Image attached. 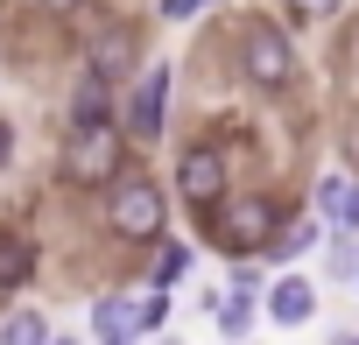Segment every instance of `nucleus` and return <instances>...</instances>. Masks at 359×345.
I'll use <instances>...</instances> for the list:
<instances>
[{
    "instance_id": "1",
    "label": "nucleus",
    "mask_w": 359,
    "mask_h": 345,
    "mask_svg": "<svg viewBox=\"0 0 359 345\" xmlns=\"http://www.w3.org/2000/svg\"><path fill=\"white\" fill-rule=\"evenodd\" d=\"M99 226H106V240H120L134 254H155L169 240V184L148 177L141 162L120 169V177L99 191Z\"/></svg>"
},
{
    "instance_id": "2",
    "label": "nucleus",
    "mask_w": 359,
    "mask_h": 345,
    "mask_svg": "<svg viewBox=\"0 0 359 345\" xmlns=\"http://www.w3.org/2000/svg\"><path fill=\"white\" fill-rule=\"evenodd\" d=\"M233 71H240V85L261 92V99H289V92L303 85V57H296L289 29L268 22V15H240V22H233Z\"/></svg>"
},
{
    "instance_id": "3",
    "label": "nucleus",
    "mask_w": 359,
    "mask_h": 345,
    "mask_svg": "<svg viewBox=\"0 0 359 345\" xmlns=\"http://www.w3.org/2000/svg\"><path fill=\"white\" fill-rule=\"evenodd\" d=\"M282 226H289V212H282L275 191H233L219 212L198 219V233H205L226 261H268V247H275Z\"/></svg>"
},
{
    "instance_id": "4",
    "label": "nucleus",
    "mask_w": 359,
    "mask_h": 345,
    "mask_svg": "<svg viewBox=\"0 0 359 345\" xmlns=\"http://www.w3.org/2000/svg\"><path fill=\"white\" fill-rule=\"evenodd\" d=\"M176 198L191 205V219H205V212H219L233 198V155H226V141L191 134L184 148H176Z\"/></svg>"
},
{
    "instance_id": "5",
    "label": "nucleus",
    "mask_w": 359,
    "mask_h": 345,
    "mask_svg": "<svg viewBox=\"0 0 359 345\" xmlns=\"http://www.w3.org/2000/svg\"><path fill=\"white\" fill-rule=\"evenodd\" d=\"M120 169H134V141L120 127H106V134H64V148H57V177L71 191H106Z\"/></svg>"
},
{
    "instance_id": "6",
    "label": "nucleus",
    "mask_w": 359,
    "mask_h": 345,
    "mask_svg": "<svg viewBox=\"0 0 359 345\" xmlns=\"http://www.w3.org/2000/svg\"><path fill=\"white\" fill-rule=\"evenodd\" d=\"M85 71H92V78H106L113 92H127V85L148 71L141 22H127V15H99V22L85 29Z\"/></svg>"
},
{
    "instance_id": "7",
    "label": "nucleus",
    "mask_w": 359,
    "mask_h": 345,
    "mask_svg": "<svg viewBox=\"0 0 359 345\" xmlns=\"http://www.w3.org/2000/svg\"><path fill=\"white\" fill-rule=\"evenodd\" d=\"M169 92H176V64H162V57H148V71L120 92V134L134 148H155L169 134Z\"/></svg>"
},
{
    "instance_id": "8",
    "label": "nucleus",
    "mask_w": 359,
    "mask_h": 345,
    "mask_svg": "<svg viewBox=\"0 0 359 345\" xmlns=\"http://www.w3.org/2000/svg\"><path fill=\"white\" fill-rule=\"evenodd\" d=\"M120 127V92L92 71H78V85L64 92V134H106Z\"/></svg>"
},
{
    "instance_id": "9",
    "label": "nucleus",
    "mask_w": 359,
    "mask_h": 345,
    "mask_svg": "<svg viewBox=\"0 0 359 345\" xmlns=\"http://www.w3.org/2000/svg\"><path fill=\"white\" fill-rule=\"evenodd\" d=\"M317 282L310 275H296V268H282L268 289H261V324H275V331H303L310 317H317Z\"/></svg>"
},
{
    "instance_id": "10",
    "label": "nucleus",
    "mask_w": 359,
    "mask_h": 345,
    "mask_svg": "<svg viewBox=\"0 0 359 345\" xmlns=\"http://www.w3.org/2000/svg\"><path fill=\"white\" fill-rule=\"evenodd\" d=\"M43 275V240L29 226H0V296H22Z\"/></svg>"
},
{
    "instance_id": "11",
    "label": "nucleus",
    "mask_w": 359,
    "mask_h": 345,
    "mask_svg": "<svg viewBox=\"0 0 359 345\" xmlns=\"http://www.w3.org/2000/svg\"><path fill=\"white\" fill-rule=\"evenodd\" d=\"M310 212H317L331 233H359V177H352V169H331V177H317Z\"/></svg>"
},
{
    "instance_id": "12",
    "label": "nucleus",
    "mask_w": 359,
    "mask_h": 345,
    "mask_svg": "<svg viewBox=\"0 0 359 345\" xmlns=\"http://www.w3.org/2000/svg\"><path fill=\"white\" fill-rule=\"evenodd\" d=\"M324 240H331V226H324L317 212H289V226H282L275 247H268V268H296V261H310Z\"/></svg>"
},
{
    "instance_id": "13",
    "label": "nucleus",
    "mask_w": 359,
    "mask_h": 345,
    "mask_svg": "<svg viewBox=\"0 0 359 345\" xmlns=\"http://www.w3.org/2000/svg\"><path fill=\"white\" fill-rule=\"evenodd\" d=\"M92 338H141V296H92Z\"/></svg>"
},
{
    "instance_id": "14",
    "label": "nucleus",
    "mask_w": 359,
    "mask_h": 345,
    "mask_svg": "<svg viewBox=\"0 0 359 345\" xmlns=\"http://www.w3.org/2000/svg\"><path fill=\"white\" fill-rule=\"evenodd\" d=\"M212 324L226 345H254V324H261V296H240V289H219L212 303Z\"/></svg>"
},
{
    "instance_id": "15",
    "label": "nucleus",
    "mask_w": 359,
    "mask_h": 345,
    "mask_svg": "<svg viewBox=\"0 0 359 345\" xmlns=\"http://www.w3.org/2000/svg\"><path fill=\"white\" fill-rule=\"evenodd\" d=\"M191 268H198V247L191 240H162L155 254H148V289H176V282H191Z\"/></svg>"
},
{
    "instance_id": "16",
    "label": "nucleus",
    "mask_w": 359,
    "mask_h": 345,
    "mask_svg": "<svg viewBox=\"0 0 359 345\" xmlns=\"http://www.w3.org/2000/svg\"><path fill=\"white\" fill-rule=\"evenodd\" d=\"M0 345H57V324L36 303H15L8 317H0Z\"/></svg>"
},
{
    "instance_id": "17",
    "label": "nucleus",
    "mask_w": 359,
    "mask_h": 345,
    "mask_svg": "<svg viewBox=\"0 0 359 345\" xmlns=\"http://www.w3.org/2000/svg\"><path fill=\"white\" fill-rule=\"evenodd\" d=\"M324 275L345 282V289L359 282V233H331V240H324Z\"/></svg>"
},
{
    "instance_id": "18",
    "label": "nucleus",
    "mask_w": 359,
    "mask_h": 345,
    "mask_svg": "<svg viewBox=\"0 0 359 345\" xmlns=\"http://www.w3.org/2000/svg\"><path fill=\"white\" fill-rule=\"evenodd\" d=\"M275 282V268L268 261H226V289H240V296H261Z\"/></svg>"
},
{
    "instance_id": "19",
    "label": "nucleus",
    "mask_w": 359,
    "mask_h": 345,
    "mask_svg": "<svg viewBox=\"0 0 359 345\" xmlns=\"http://www.w3.org/2000/svg\"><path fill=\"white\" fill-rule=\"evenodd\" d=\"M331 141H338V169H352V177H359V106L338 120V134H331Z\"/></svg>"
},
{
    "instance_id": "20",
    "label": "nucleus",
    "mask_w": 359,
    "mask_h": 345,
    "mask_svg": "<svg viewBox=\"0 0 359 345\" xmlns=\"http://www.w3.org/2000/svg\"><path fill=\"white\" fill-rule=\"evenodd\" d=\"M162 324H169V296L141 289V338H162Z\"/></svg>"
},
{
    "instance_id": "21",
    "label": "nucleus",
    "mask_w": 359,
    "mask_h": 345,
    "mask_svg": "<svg viewBox=\"0 0 359 345\" xmlns=\"http://www.w3.org/2000/svg\"><path fill=\"white\" fill-rule=\"evenodd\" d=\"M43 22H71V15H92V0H29Z\"/></svg>"
},
{
    "instance_id": "22",
    "label": "nucleus",
    "mask_w": 359,
    "mask_h": 345,
    "mask_svg": "<svg viewBox=\"0 0 359 345\" xmlns=\"http://www.w3.org/2000/svg\"><path fill=\"white\" fill-rule=\"evenodd\" d=\"M205 8H219V0H155L162 22H191V15H205Z\"/></svg>"
},
{
    "instance_id": "23",
    "label": "nucleus",
    "mask_w": 359,
    "mask_h": 345,
    "mask_svg": "<svg viewBox=\"0 0 359 345\" xmlns=\"http://www.w3.org/2000/svg\"><path fill=\"white\" fill-rule=\"evenodd\" d=\"M282 8H289L296 22H331V15H338V0H282Z\"/></svg>"
},
{
    "instance_id": "24",
    "label": "nucleus",
    "mask_w": 359,
    "mask_h": 345,
    "mask_svg": "<svg viewBox=\"0 0 359 345\" xmlns=\"http://www.w3.org/2000/svg\"><path fill=\"white\" fill-rule=\"evenodd\" d=\"M15 148H22V134H15V120L0 113V177H8V162H15Z\"/></svg>"
},
{
    "instance_id": "25",
    "label": "nucleus",
    "mask_w": 359,
    "mask_h": 345,
    "mask_svg": "<svg viewBox=\"0 0 359 345\" xmlns=\"http://www.w3.org/2000/svg\"><path fill=\"white\" fill-rule=\"evenodd\" d=\"M92 345H148V338H92Z\"/></svg>"
},
{
    "instance_id": "26",
    "label": "nucleus",
    "mask_w": 359,
    "mask_h": 345,
    "mask_svg": "<svg viewBox=\"0 0 359 345\" xmlns=\"http://www.w3.org/2000/svg\"><path fill=\"white\" fill-rule=\"evenodd\" d=\"M148 345H184V338H176V331H162V338H148Z\"/></svg>"
},
{
    "instance_id": "27",
    "label": "nucleus",
    "mask_w": 359,
    "mask_h": 345,
    "mask_svg": "<svg viewBox=\"0 0 359 345\" xmlns=\"http://www.w3.org/2000/svg\"><path fill=\"white\" fill-rule=\"evenodd\" d=\"M331 345H359V331H338V338H331Z\"/></svg>"
},
{
    "instance_id": "28",
    "label": "nucleus",
    "mask_w": 359,
    "mask_h": 345,
    "mask_svg": "<svg viewBox=\"0 0 359 345\" xmlns=\"http://www.w3.org/2000/svg\"><path fill=\"white\" fill-rule=\"evenodd\" d=\"M57 345H85V338H71V331H64V338H57Z\"/></svg>"
},
{
    "instance_id": "29",
    "label": "nucleus",
    "mask_w": 359,
    "mask_h": 345,
    "mask_svg": "<svg viewBox=\"0 0 359 345\" xmlns=\"http://www.w3.org/2000/svg\"><path fill=\"white\" fill-rule=\"evenodd\" d=\"M352 289H359V282H352Z\"/></svg>"
}]
</instances>
